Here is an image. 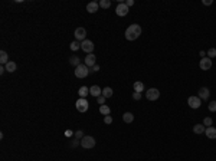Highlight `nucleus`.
<instances>
[{"mask_svg":"<svg viewBox=\"0 0 216 161\" xmlns=\"http://www.w3.org/2000/svg\"><path fill=\"white\" fill-rule=\"evenodd\" d=\"M140 35H141V26L140 25L133 23L125 29V39L127 40H136V39L140 38Z\"/></svg>","mask_w":216,"mask_h":161,"instance_id":"1","label":"nucleus"},{"mask_svg":"<svg viewBox=\"0 0 216 161\" xmlns=\"http://www.w3.org/2000/svg\"><path fill=\"white\" fill-rule=\"evenodd\" d=\"M88 75H89V68H88L85 63H81L79 66L75 68V76L77 78L82 79V78H86Z\"/></svg>","mask_w":216,"mask_h":161,"instance_id":"2","label":"nucleus"},{"mask_svg":"<svg viewBox=\"0 0 216 161\" xmlns=\"http://www.w3.org/2000/svg\"><path fill=\"white\" fill-rule=\"evenodd\" d=\"M81 147L85 150H91L95 147V138L91 135H85L82 140H81Z\"/></svg>","mask_w":216,"mask_h":161,"instance_id":"3","label":"nucleus"},{"mask_svg":"<svg viewBox=\"0 0 216 161\" xmlns=\"http://www.w3.org/2000/svg\"><path fill=\"white\" fill-rule=\"evenodd\" d=\"M75 107H77V110H78V112H86L88 111V108H89V102L86 101L85 98H78V101L75 102Z\"/></svg>","mask_w":216,"mask_h":161,"instance_id":"4","label":"nucleus"},{"mask_svg":"<svg viewBox=\"0 0 216 161\" xmlns=\"http://www.w3.org/2000/svg\"><path fill=\"white\" fill-rule=\"evenodd\" d=\"M94 48H95V46H94V42H92V40H89V39H85L84 42H81V49L85 52V53H88V55H89V53H92Z\"/></svg>","mask_w":216,"mask_h":161,"instance_id":"5","label":"nucleus"},{"mask_svg":"<svg viewBox=\"0 0 216 161\" xmlns=\"http://www.w3.org/2000/svg\"><path fill=\"white\" fill-rule=\"evenodd\" d=\"M146 98H147L149 101H157L158 98H160V92H158V89H156V88H150V89H147V92H146Z\"/></svg>","mask_w":216,"mask_h":161,"instance_id":"6","label":"nucleus"},{"mask_svg":"<svg viewBox=\"0 0 216 161\" xmlns=\"http://www.w3.org/2000/svg\"><path fill=\"white\" fill-rule=\"evenodd\" d=\"M128 12H130V7L127 6L125 3H120V5L117 6V9H115V13H117V16H121V17L127 16V14H128Z\"/></svg>","mask_w":216,"mask_h":161,"instance_id":"7","label":"nucleus"},{"mask_svg":"<svg viewBox=\"0 0 216 161\" xmlns=\"http://www.w3.org/2000/svg\"><path fill=\"white\" fill-rule=\"evenodd\" d=\"M187 105H189L190 108H193V110H197V108H200V105H202V99L199 97H189Z\"/></svg>","mask_w":216,"mask_h":161,"instance_id":"8","label":"nucleus"},{"mask_svg":"<svg viewBox=\"0 0 216 161\" xmlns=\"http://www.w3.org/2000/svg\"><path fill=\"white\" fill-rule=\"evenodd\" d=\"M74 35H75V40H78V42H84L86 39V30L84 27H78Z\"/></svg>","mask_w":216,"mask_h":161,"instance_id":"9","label":"nucleus"},{"mask_svg":"<svg viewBox=\"0 0 216 161\" xmlns=\"http://www.w3.org/2000/svg\"><path fill=\"white\" fill-rule=\"evenodd\" d=\"M84 63L91 69L92 66H95L97 65V58H95V55L94 53H89V55H86L85 56V59H84Z\"/></svg>","mask_w":216,"mask_h":161,"instance_id":"10","label":"nucleus"},{"mask_svg":"<svg viewBox=\"0 0 216 161\" xmlns=\"http://www.w3.org/2000/svg\"><path fill=\"white\" fill-rule=\"evenodd\" d=\"M199 66H200L202 71H209L210 68H212V59L210 58H202L200 59V62H199Z\"/></svg>","mask_w":216,"mask_h":161,"instance_id":"11","label":"nucleus"},{"mask_svg":"<svg viewBox=\"0 0 216 161\" xmlns=\"http://www.w3.org/2000/svg\"><path fill=\"white\" fill-rule=\"evenodd\" d=\"M197 97L200 98L202 101H208V99H209V97H210L209 88H206V86H202V88L199 89V95H197Z\"/></svg>","mask_w":216,"mask_h":161,"instance_id":"12","label":"nucleus"},{"mask_svg":"<svg viewBox=\"0 0 216 161\" xmlns=\"http://www.w3.org/2000/svg\"><path fill=\"white\" fill-rule=\"evenodd\" d=\"M89 95L98 98V97H101V95H102V91H101V88H99L98 85H94V86H91V88H89Z\"/></svg>","mask_w":216,"mask_h":161,"instance_id":"13","label":"nucleus"},{"mask_svg":"<svg viewBox=\"0 0 216 161\" xmlns=\"http://www.w3.org/2000/svg\"><path fill=\"white\" fill-rule=\"evenodd\" d=\"M98 9H99L98 2H91V3L86 5V12H89V13H97Z\"/></svg>","mask_w":216,"mask_h":161,"instance_id":"14","label":"nucleus"},{"mask_svg":"<svg viewBox=\"0 0 216 161\" xmlns=\"http://www.w3.org/2000/svg\"><path fill=\"white\" fill-rule=\"evenodd\" d=\"M205 134H206V137H208L209 140H216V128L215 127H208L206 131H205Z\"/></svg>","mask_w":216,"mask_h":161,"instance_id":"15","label":"nucleus"},{"mask_svg":"<svg viewBox=\"0 0 216 161\" xmlns=\"http://www.w3.org/2000/svg\"><path fill=\"white\" fill-rule=\"evenodd\" d=\"M78 94H79V98H86L89 95V88H88V86H81L78 91Z\"/></svg>","mask_w":216,"mask_h":161,"instance_id":"16","label":"nucleus"},{"mask_svg":"<svg viewBox=\"0 0 216 161\" xmlns=\"http://www.w3.org/2000/svg\"><path fill=\"white\" fill-rule=\"evenodd\" d=\"M5 68H6V71L9 72V73H12V72L16 71V68H17V65L14 63V62H12V60H9L6 65H5Z\"/></svg>","mask_w":216,"mask_h":161,"instance_id":"17","label":"nucleus"},{"mask_svg":"<svg viewBox=\"0 0 216 161\" xmlns=\"http://www.w3.org/2000/svg\"><path fill=\"white\" fill-rule=\"evenodd\" d=\"M123 121L125 124H131L134 121V115L131 114V112H124V115H123Z\"/></svg>","mask_w":216,"mask_h":161,"instance_id":"18","label":"nucleus"},{"mask_svg":"<svg viewBox=\"0 0 216 161\" xmlns=\"http://www.w3.org/2000/svg\"><path fill=\"white\" fill-rule=\"evenodd\" d=\"M205 131H206V128H205L203 124H196V125L193 127V132H195V134H203Z\"/></svg>","mask_w":216,"mask_h":161,"instance_id":"19","label":"nucleus"},{"mask_svg":"<svg viewBox=\"0 0 216 161\" xmlns=\"http://www.w3.org/2000/svg\"><path fill=\"white\" fill-rule=\"evenodd\" d=\"M99 112H101V115H110L111 114V110H110V107L108 105H101L99 107Z\"/></svg>","mask_w":216,"mask_h":161,"instance_id":"20","label":"nucleus"},{"mask_svg":"<svg viewBox=\"0 0 216 161\" xmlns=\"http://www.w3.org/2000/svg\"><path fill=\"white\" fill-rule=\"evenodd\" d=\"M9 62V56H7V52L2 51L0 52V63L2 65H6Z\"/></svg>","mask_w":216,"mask_h":161,"instance_id":"21","label":"nucleus"},{"mask_svg":"<svg viewBox=\"0 0 216 161\" xmlns=\"http://www.w3.org/2000/svg\"><path fill=\"white\" fill-rule=\"evenodd\" d=\"M133 86H134V91H136V92H143V91H144V84L141 82V81L134 82V85H133Z\"/></svg>","mask_w":216,"mask_h":161,"instance_id":"22","label":"nucleus"},{"mask_svg":"<svg viewBox=\"0 0 216 161\" xmlns=\"http://www.w3.org/2000/svg\"><path fill=\"white\" fill-rule=\"evenodd\" d=\"M69 63H71L72 66H75V68H77V66H79V65H81V60H79L78 56H75V55H74V56H71V58H69Z\"/></svg>","mask_w":216,"mask_h":161,"instance_id":"23","label":"nucleus"},{"mask_svg":"<svg viewBox=\"0 0 216 161\" xmlns=\"http://www.w3.org/2000/svg\"><path fill=\"white\" fill-rule=\"evenodd\" d=\"M102 97L111 98L112 97V88H110V86H105L104 89H102Z\"/></svg>","mask_w":216,"mask_h":161,"instance_id":"24","label":"nucleus"},{"mask_svg":"<svg viewBox=\"0 0 216 161\" xmlns=\"http://www.w3.org/2000/svg\"><path fill=\"white\" fill-rule=\"evenodd\" d=\"M98 5H99V7H102V9H108V7L111 6V2H110V0H99Z\"/></svg>","mask_w":216,"mask_h":161,"instance_id":"25","label":"nucleus"},{"mask_svg":"<svg viewBox=\"0 0 216 161\" xmlns=\"http://www.w3.org/2000/svg\"><path fill=\"white\" fill-rule=\"evenodd\" d=\"M69 48H71V51H74V52H75V51H78L79 48H81V43H79L78 40H74V42H72L71 45H69Z\"/></svg>","mask_w":216,"mask_h":161,"instance_id":"26","label":"nucleus"},{"mask_svg":"<svg viewBox=\"0 0 216 161\" xmlns=\"http://www.w3.org/2000/svg\"><path fill=\"white\" fill-rule=\"evenodd\" d=\"M208 58H216V48H210L208 51Z\"/></svg>","mask_w":216,"mask_h":161,"instance_id":"27","label":"nucleus"},{"mask_svg":"<svg viewBox=\"0 0 216 161\" xmlns=\"http://www.w3.org/2000/svg\"><path fill=\"white\" fill-rule=\"evenodd\" d=\"M212 122H213V121H212V118H210V116H206V118L203 119V125H205L206 128H208V127H210V125H212Z\"/></svg>","mask_w":216,"mask_h":161,"instance_id":"28","label":"nucleus"},{"mask_svg":"<svg viewBox=\"0 0 216 161\" xmlns=\"http://www.w3.org/2000/svg\"><path fill=\"white\" fill-rule=\"evenodd\" d=\"M79 144H81V141H79L78 138H72V141H71V147H72V148H77Z\"/></svg>","mask_w":216,"mask_h":161,"instance_id":"29","label":"nucleus"},{"mask_svg":"<svg viewBox=\"0 0 216 161\" xmlns=\"http://www.w3.org/2000/svg\"><path fill=\"white\" fill-rule=\"evenodd\" d=\"M209 111L210 112H216V101L209 102Z\"/></svg>","mask_w":216,"mask_h":161,"instance_id":"30","label":"nucleus"},{"mask_svg":"<svg viewBox=\"0 0 216 161\" xmlns=\"http://www.w3.org/2000/svg\"><path fill=\"white\" fill-rule=\"evenodd\" d=\"M133 99H136V101H140L141 99V92H133Z\"/></svg>","mask_w":216,"mask_h":161,"instance_id":"31","label":"nucleus"},{"mask_svg":"<svg viewBox=\"0 0 216 161\" xmlns=\"http://www.w3.org/2000/svg\"><path fill=\"white\" fill-rule=\"evenodd\" d=\"M105 99H107V98H105V97H102V95L97 98V102L99 104V107H101V105H105Z\"/></svg>","mask_w":216,"mask_h":161,"instance_id":"32","label":"nucleus"},{"mask_svg":"<svg viewBox=\"0 0 216 161\" xmlns=\"http://www.w3.org/2000/svg\"><path fill=\"white\" fill-rule=\"evenodd\" d=\"M84 137H85V135H84V132H82V131H81V129H78V131H77V132H75V138H78V140H79V138H81V140H82V138H84Z\"/></svg>","mask_w":216,"mask_h":161,"instance_id":"33","label":"nucleus"},{"mask_svg":"<svg viewBox=\"0 0 216 161\" xmlns=\"http://www.w3.org/2000/svg\"><path fill=\"white\" fill-rule=\"evenodd\" d=\"M104 122L105 124H111L112 122V116L111 115H105L104 116Z\"/></svg>","mask_w":216,"mask_h":161,"instance_id":"34","label":"nucleus"},{"mask_svg":"<svg viewBox=\"0 0 216 161\" xmlns=\"http://www.w3.org/2000/svg\"><path fill=\"white\" fill-rule=\"evenodd\" d=\"M99 71V66L98 65H95V66H92L91 69H89V73H92V72H98Z\"/></svg>","mask_w":216,"mask_h":161,"instance_id":"35","label":"nucleus"},{"mask_svg":"<svg viewBox=\"0 0 216 161\" xmlns=\"http://www.w3.org/2000/svg\"><path fill=\"white\" fill-rule=\"evenodd\" d=\"M202 3H203V5H205V6H210V5H212L213 2H212V0H203Z\"/></svg>","mask_w":216,"mask_h":161,"instance_id":"36","label":"nucleus"},{"mask_svg":"<svg viewBox=\"0 0 216 161\" xmlns=\"http://www.w3.org/2000/svg\"><path fill=\"white\" fill-rule=\"evenodd\" d=\"M72 135H74V132H72L71 129H66V131H65V137H72Z\"/></svg>","mask_w":216,"mask_h":161,"instance_id":"37","label":"nucleus"},{"mask_svg":"<svg viewBox=\"0 0 216 161\" xmlns=\"http://www.w3.org/2000/svg\"><path fill=\"white\" fill-rule=\"evenodd\" d=\"M125 5H127L128 7H131L133 5H134V0H127V2H125Z\"/></svg>","mask_w":216,"mask_h":161,"instance_id":"38","label":"nucleus"},{"mask_svg":"<svg viewBox=\"0 0 216 161\" xmlns=\"http://www.w3.org/2000/svg\"><path fill=\"white\" fill-rule=\"evenodd\" d=\"M5 71H6V68H5V66H0V73H2V75L5 73Z\"/></svg>","mask_w":216,"mask_h":161,"instance_id":"39","label":"nucleus"},{"mask_svg":"<svg viewBox=\"0 0 216 161\" xmlns=\"http://www.w3.org/2000/svg\"><path fill=\"white\" fill-rule=\"evenodd\" d=\"M205 55H206V53H205V51H200V56H202V58H205Z\"/></svg>","mask_w":216,"mask_h":161,"instance_id":"40","label":"nucleus"}]
</instances>
